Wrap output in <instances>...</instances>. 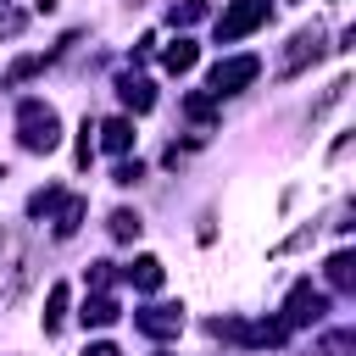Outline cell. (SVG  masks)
Returning <instances> with one entry per match:
<instances>
[{
    "instance_id": "1",
    "label": "cell",
    "mask_w": 356,
    "mask_h": 356,
    "mask_svg": "<svg viewBox=\"0 0 356 356\" xmlns=\"http://www.w3.org/2000/svg\"><path fill=\"white\" fill-rule=\"evenodd\" d=\"M17 139H22V150L50 156V150L61 145V117H56L44 100H22V106H17Z\"/></svg>"
},
{
    "instance_id": "2",
    "label": "cell",
    "mask_w": 356,
    "mask_h": 356,
    "mask_svg": "<svg viewBox=\"0 0 356 356\" xmlns=\"http://www.w3.org/2000/svg\"><path fill=\"white\" fill-rule=\"evenodd\" d=\"M256 72H261V61H256V56H228V61H217V67H211V100L250 89V83H256Z\"/></svg>"
},
{
    "instance_id": "3",
    "label": "cell",
    "mask_w": 356,
    "mask_h": 356,
    "mask_svg": "<svg viewBox=\"0 0 356 356\" xmlns=\"http://www.w3.org/2000/svg\"><path fill=\"white\" fill-rule=\"evenodd\" d=\"M267 22V0H228V11L217 17V39H245V33H256Z\"/></svg>"
},
{
    "instance_id": "4",
    "label": "cell",
    "mask_w": 356,
    "mask_h": 356,
    "mask_svg": "<svg viewBox=\"0 0 356 356\" xmlns=\"http://www.w3.org/2000/svg\"><path fill=\"white\" fill-rule=\"evenodd\" d=\"M323 289H312V284H295L289 289V300H284V328H306V323H317L323 317Z\"/></svg>"
},
{
    "instance_id": "5",
    "label": "cell",
    "mask_w": 356,
    "mask_h": 356,
    "mask_svg": "<svg viewBox=\"0 0 356 356\" xmlns=\"http://www.w3.org/2000/svg\"><path fill=\"white\" fill-rule=\"evenodd\" d=\"M134 323H139L150 339H178V328H184V306H145V312H134Z\"/></svg>"
},
{
    "instance_id": "6",
    "label": "cell",
    "mask_w": 356,
    "mask_h": 356,
    "mask_svg": "<svg viewBox=\"0 0 356 356\" xmlns=\"http://www.w3.org/2000/svg\"><path fill=\"white\" fill-rule=\"evenodd\" d=\"M117 95H122V106H128L134 117H145V111L156 106V83H150V78H134V72L117 78Z\"/></svg>"
},
{
    "instance_id": "7",
    "label": "cell",
    "mask_w": 356,
    "mask_h": 356,
    "mask_svg": "<svg viewBox=\"0 0 356 356\" xmlns=\"http://www.w3.org/2000/svg\"><path fill=\"white\" fill-rule=\"evenodd\" d=\"M100 145H106L111 156H128V150H134V122H128V117L100 122Z\"/></svg>"
},
{
    "instance_id": "8",
    "label": "cell",
    "mask_w": 356,
    "mask_h": 356,
    "mask_svg": "<svg viewBox=\"0 0 356 356\" xmlns=\"http://www.w3.org/2000/svg\"><path fill=\"white\" fill-rule=\"evenodd\" d=\"M195 61H200V50H195L189 39H178V44H167V50H161V67H167V72H189Z\"/></svg>"
},
{
    "instance_id": "9",
    "label": "cell",
    "mask_w": 356,
    "mask_h": 356,
    "mask_svg": "<svg viewBox=\"0 0 356 356\" xmlns=\"http://www.w3.org/2000/svg\"><path fill=\"white\" fill-rule=\"evenodd\" d=\"M128 278H134V289H161V278H167V273H161V261H156V256H139V261L128 267Z\"/></svg>"
},
{
    "instance_id": "10",
    "label": "cell",
    "mask_w": 356,
    "mask_h": 356,
    "mask_svg": "<svg viewBox=\"0 0 356 356\" xmlns=\"http://www.w3.org/2000/svg\"><path fill=\"white\" fill-rule=\"evenodd\" d=\"M117 312H122V306H117L111 295H95V300L83 306V323H89V328H111V323H117Z\"/></svg>"
},
{
    "instance_id": "11",
    "label": "cell",
    "mask_w": 356,
    "mask_h": 356,
    "mask_svg": "<svg viewBox=\"0 0 356 356\" xmlns=\"http://www.w3.org/2000/svg\"><path fill=\"white\" fill-rule=\"evenodd\" d=\"M312 56H317V39H312V33H295V39H289V50H284V72L306 67Z\"/></svg>"
},
{
    "instance_id": "12",
    "label": "cell",
    "mask_w": 356,
    "mask_h": 356,
    "mask_svg": "<svg viewBox=\"0 0 356 356\" xmlns=\"http://www.w3.org/2000/svg\"><path fill=\"white\" fill-rule=\"evenodd\" d=\"M83 211H89V206H83L78 195H67V200H61V211H56V234H61V239H67V234H78Z\"/></svg>"
},
{
    "instance_id": "13",
    "label": "cell",
    "mask_w": 356,
    "mask_h": 356,
    "mask_svg": "<svg viewBox=\"0 0 356 356\" xmlns=\"http://www.w3.org/2000/svg\"><path fill=\"white\" fill-rule=\"evenodd\" d=\"M61 317H67V284H50V295H44V334H56Z\"/></svg>"
},
{
    "instance_id": "14",
    "label": "cell",
    "mask_w": 356,
    "mask_h": 356,
    "mask_svg": "<svg viewBox=\"0 0 356 356\" xmlns=\"http://www.w3.org/2000/svg\"><path fill=\"white\" fill-rule=\"evenodd\" d=\"M239 339H250V345H284V339H289V328H284V317H273V323H256V328H245Z\"/></svg>"
},
{
    "instance_id": "15",
    "label": "cell",
    "mask_w": 356,
    "mask_h": 356,
    "mask_svg": "<svg viewBox=\"0 0 356 356\" xmlns=\"http://www.w3.org/2000/svg\"><path fill=\"white\" fill-rule=\"evenodd\" d=\"M328 284H334V289H350V284H356V261H350L345 250L328 256Z\"/></svg>"
},
{
    "instance_id": "16",
    "label": "cell",
    "mask_w": 356,
    "mask_h": 356,
    "mask_svg": "<svg viewBox=\"0 0 356 356\" xmlns=\"http://www.w3.org/2000/svg\"><path fill=\"white\" fill-rule=\"evenodd\" d=\"M206 17V0H184V6H172V22L178 28H189V22H200Z\"/></svg>"
},
{
    "instance_id": "17",
    "label": "cell",
    "mask_w": 356,
    "mask_h": 356,
    "mask_svg": "<svg viewBox=\"0 0 356 356\" xmlns=\"http://www.w3.org/2000/svg\"><path fill=\"white\" fill-rule=\"evenodd\" d=\"M139 234V217L134 211H111V239H134Z\"/></svg>"
},
{
    "instance_id": "18",
    "label": "cell",
    "mask_w": 356,
    "mask_h": 356,
    "mask_svg": "<svg viewBox=\"0 0 356 356\" xmlns=\"http://www.w3.org/2000/svg\"><path fill=\"white\" fill-rule=\"evenodd\" d=\"M189 117L206 122V117H211V95H189Z\"/></svg>"
},
{
    "instance_id": "19",
    "label": "cell",
    "mask_w": 356,
    "mask_h": 356,
    "mask_svg": "<svg viewBox=\"0 0 356 356\" xmlns=\"http://www.w3.org/2000/svg\"><path fill=\"white\" fill-rule=\"evenodd\" d=\"M134 178H139V161H122V167L111 172V184H134Z\"/></svg>"
},
{
    "instance_id": "20",
    "label": "cell",
    "mask_w": 356,
    "mask_h": 356,
    "mask_svg": "<svg viewBox=\"0 0 356 356\" xmlns=\"http://www.w3.org/2000/svg\"><path fill=\"white\" fill-rule=\"evenodd\" d=\"M83 356H122V350H117V345H106V339H95V345L83 350Z\"/></svg>"
},
{
    "instance_id": "21",
    "label": "cell",
    "mask_w": 356,
    "mask_h": 356,
    "mask_svg": "<svg viewBox=\"0 0 356 356\" xmlns=\"http://www.w3.org/2000/svg\"><path fill=\"white\" fill-rule=\"evenodd\" d=\"M22 28V17H0V33H17Z\"/></svg>"
}]
</instances>
